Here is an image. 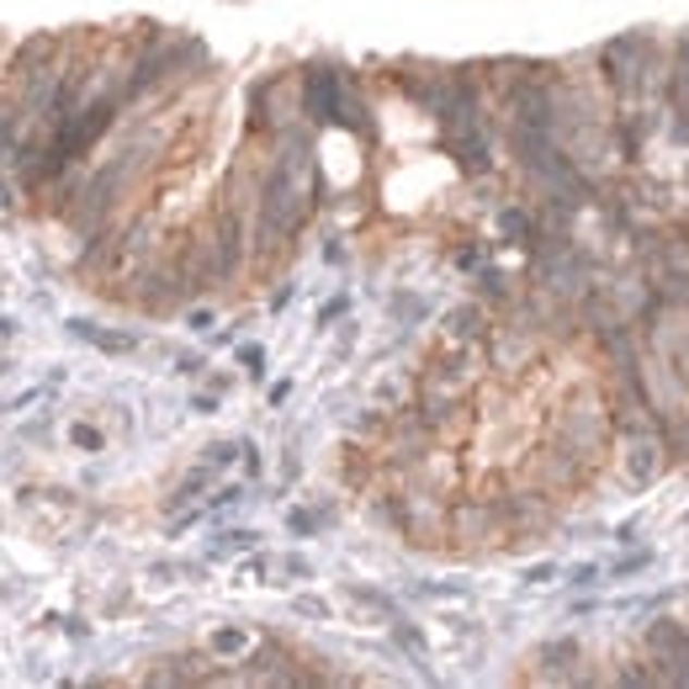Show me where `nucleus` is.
I'll use <instances>...</instances> for the list:
<instances>
[{"label": "nucleus", "instance_id": "obj_15", "mask_svg": "<svg viewBox=\"0 0 689 689\" xmlns=\"http://www.w3.org/2000/svg\"><path fill=\"white\" fill-rule=\"evenodd\" d=\"M652 568V552H631V557H620L615 568H610V578H637V573Z\"/></svg>", "mask_w": 689, "mask_h": 689}, {"label": "nucleus", "instance_id": "obj_12", "mask_svg": "<svg viewBox=\"0 0 689 689\" xmlns=\"http://www.w3.org/2000/svg\"><path fill=\"white\" fill-rule=\"evenodd\" d=\"M81 340H90L96 350H107V356H133L138 350V334H122V329H90V324H75Z\"/></svg>", "mask_w": 689, "mask_h": 689}, {"label": "nucleus", "instance_id": "obj_2", "mask_svg": "<svg viewBox=\"0 0 689 689\" xmlns=\"http://www.w3.org/2000/svg\"><path fill=\"white\" fill-rule=\"evenodd\" d=\"M642 59H648V27L615 33L594 53V75L610 90L615 107H642Z\"/></svg>", "mask_w": 689, "mask_h": 689}, {"label": "nucleus", "instance_id": "obj_24", "mask_svg": "<svg viewBox=\"0 0 689 689\" xmlns=\"http://www.w3.org/2000/svg\"><path fill=\"white\" fill-rule=\"evenodd\" d=\"M345 313V297H334V303H324V313H319V324H329V319H340Z\"/></svg>", "mask_w": 689, "mask_h": 689}, {"label": "nucleus", "instance_id": "obj_21", "mask_svg": "<svg viewBox=\"0 0 689 689\" xmlns=\"http://www.w3.org/2000/svg\"><path fill=\"white\" fill-rule=\"evenodd\" d=\"M70 435H75V446H81V451H96V446H101V435H96L90 425H75Z\"/></svg>", "mask_w": 689, "mask_h": 689}, {"label": "nucleus", "instance_id": "obj_14", "mask_svg": "<svg viewBox=\"0 0 689 689\" xmlns=\"http://www.w3.org/2000/svg\"><path fill=\"white\" fill-rule=\"evenodd\" d=\"M249 546H260L255 530H223V541L212 546V557H234V552H249Z\"/></svg>", "mask_w": 689, "mask_h": 689}, {"label": "nucleus", "instance_id": "obj_9", "mask_svg": "<svg viewBox=\"0 0 689 689\" xmlns=\"http://www.w3.org/2000/svg\"><path fill=\"white\" fill-rule=\"evenodd\" d=\"M536 663H541V679H557V685H578V679H589L583 668H573V663H583V648H578L573 637L541 642V648H536Z\"/></svg>", "mask_w": 689, "mask_h": 689}, {"label": "nucleus", "instance_id": "obj_7", "mask_svg": "<svg viewBox=\"0 0 689 689\" xmlns=\"http://www.w3.org/2000/svg\"><path fill=\"white\" fill-rule=\"evenodd\" d=\"M345 70L340 64H308L303 70V118L308 127H340V112H345Z\"/></svg>", "mask_w": 689, "mask_h": 689}, {"label": "nucleus", "instance_id": "obj_26", "mask_svg": "<svg viewBox=\"0 0 689 689\" xmlns=\"http://www.w3.org/2000/svg\"><path fill=\"white\" fill-rule=\"evenodd\" d=\"M685 526H689V515H685Z\"/></svg>", "mask_w": 689, "mask_h": 689}, {"label": "nucleus", "instance_id": "obj_8", "mask_svg": "<svg viewBox=\"0 0 689 689\" xmlns=\"http://www.w3.org/2000/svg\"><path fill=\"white\" fill-rule=\"evenodd\" d=\"M668 118L674 144H689V27L668 38Z\"/></svg>", "mask_w": 689, "mask_h": 689}, {"label": "nucleus", "instance_id": "obj_4", "mask_svg": "<svg viewBox=\"0 0 689 689\" xmlns=\"http://www.w3.org/2000/svg\"><path fill=\"white\" fill-rule=\"evenodd\" d=\"M483 345H488V371H493V377H504V382H515V377L536 371L541 356H546V340H541L536 329L515 324V319H493V329H488Z\"/></svg>", "mask_w": 689, "mask_h": 689}, {"label": "nucleus", "instance_id": "obj_3", "mask_svg": "<svg viewBox=\"0 0 689 689\" xmlns=\"http://www.w3.org/2000/svg\"><path fill=\"white\" fill-rule=\"evenodd\" d=\"M451 546L456 552H493L509 541L504 515H499V499L493 493H467V499H451Z\"/></svg>", "mask_w": 689, "mask_h": 689}, {"label": "nucleus", "instance_id": "obj_1", "mask_svg": "<svg viewBox=\"0 0 689 689\" xmlns=\"http://www.w3.org/2000/svg\"><path fill=\"white\" fill-rule=\"evenodd\" d=\"M303 118V70H276L266 81L249 85V138H276Z\"/></svg>", "mask_w": 689, "mask_h": 689}, {"label": "nucleus", "instance_id": "obj_18", "mask_svg": "<svg viewBox=\"0 0 689 689\" xmlns=\"http://www.w3.org/2000/svg\"><path fill=\"white\" fill-rule=\"evenodd\" d=\"M244 446H234V441H218V446H207V467H223V462H234Z\"/></svg>", "mask_w": 689, "mask_h": 689}, {"label": "nucleus", "instance_id": "obj_25", "mask_svg": "<svg viewBox=\"0 0 689 689\" xmlns=\"http://www.w3.org/2000/svg\"><path fill=\"white\" fill-rule=\"evenodd\" d=\"M5 207H11V192H5V186H0V212H5Z\"/></svg>", "mask_w": 689, "mask_h": 689}, {"label": "nucleus", "instance_id": "obj_10", "mask_svg": "<svg viewBox=\"0 0 689 689\" xmlns=\"http://www.w3.org/2000/svg\"><path fill=\"white\" fill-rule=\"evenodd\" d=\"M493 234H499V244H509V249H530V244H536V207H530V202L499 207Z\"/></svg>", "mask_w": 689, "mask_h": 689}, {"label": "nucleus", "instance_id": "obj_13", "mask_svg": "<svg viewBox=\"0 0 689 689\" xmlns=\"http://www.w3.org/2000/svg\"><path fill=\"white\" fill-rule=\"evenodd\" d=\"M249 631H239V626H223V631H212V642H207V652L212 657H229V663H244L249 657Z\"/></svg>", "mask_w": 689, "mask_h": 689}, {"label": "nucleus", "instance_id": "obj_17", "mask_svg": "<svg viewBox=\"0 0 689 689\" xmlns=\"http://www.w3.org/2000/svg\"><path fill=\"white\" fill-rule=\"evenodd\" d=\"M600 573H605L600 563H578V568L568 573V583H578V589H594V583H600Z\"/></svg>", "mask_w": 689, "mask_h": 689}, {"label": "nucleus", "instance_id": "obj_23", "mask_svg": "<svg viewBox=\"0 0 689 689\" xmlns=\"http://www.w3.org/2000/svg\"><path fill=\"white\" fill-rule=\"evenodd\" d=\"M186 324L202 334V329H212V313H207V308H186Z\"/></svg>", "mask_w": 689, "mask_h": 689}, {"label": "nucleus", "instance_id": "obj_19", "mask_svg": "<svg viewBox=\"0 0 689 689\" xmlns=\"http://www.w3.org/2000/svg\"><path fill=\"white\" fill-rule=\"evenodd\" d=\"M239 366L260 377V371H266V350H260V345H244V350H239Z\"/></svg>", "mask_w": 689, "mask_h": 689}, {"label": "nucleus", "instance_id": "obj_22", "mask_svg": "<svg viewBox=\"0 0 689 689\" xmlns=\"http://www.w3.org/2000/svg\"><path fill=\"white\" fill-rule=\"evenodd\" d=\"M557 578V568L552 563H536V568H526V583H552Z\"/></svg>", "mask_w": 689, "mask_h": 689}, {"label": "nucleus", "instance_id": "obj_5", "mask_svg": "<svg viewBox=\"0 0 689 689\" xmlns=\"http://www.w3.org/2000/svg\"><path fill=\"white\" fill-rule=\"evenodd\" d=\"M642 657L663 674V685L689 689V620L685 615L668 610V615L648 620V631H642Z\"/></svg>", "mask_w": 689, "mask_h": 689}, {"label": "nucleus", "instance_id": "obj_6", "mask_svg": "<svg viewBox=\"0 0 689 689\" xmlns=\"http://www.w3.org/2000/svg\"><path fill=\"white\" fill-rule=\"evenodd\" d=\"M615 456L631 488H652L668 467V441L657 425H637V430H615Z\"/></svg>", "mask_w": 689, "mask_h": 689}, {"label": "nucleus", "instance_id": "obj_11", "mask_svg": "<svg viewBox=\"0 0 689 689\" xmlns=\"http://www.w3.org/2000/svg\"><path fill=\"white\" fill-rule=\"evenodd\" d=\"M520 286L526 282H515V276L499 271V266H478V303H488L493 313H504V308L520 297Z\"/></svg>", "mask_w": 689, "mask_h": 689}, {"label": "nucleus", "instance_id": "obj_20", "mask_svg": "<svg viewBox=\"0 0 689 689\" xmlns=\"http://www.w3.org/2000/svg\"><path fill=\"white\" fill-rule=\"evenodd\" d=\"M456 266H462V271H478V266H483V249H478V244L456 249Z\"/></svg>", "mask_w": 689, "mask_h": 689}, {"label": "nucleus", "instance_id": "obj_16", "mask_svg": "<svg viewBox=\"0 0 689 689\" xmlns=\"http://www.w3.org/2000/svg\"><path fill=\"white\" fill-rule=\"evenodd\" d=\"M286 526L297 530V536H313V530L324 526V515H313V509H292V515H286Z\"/></svg>", "mask_w": 689, "mask_h": 689}]
</instances>
